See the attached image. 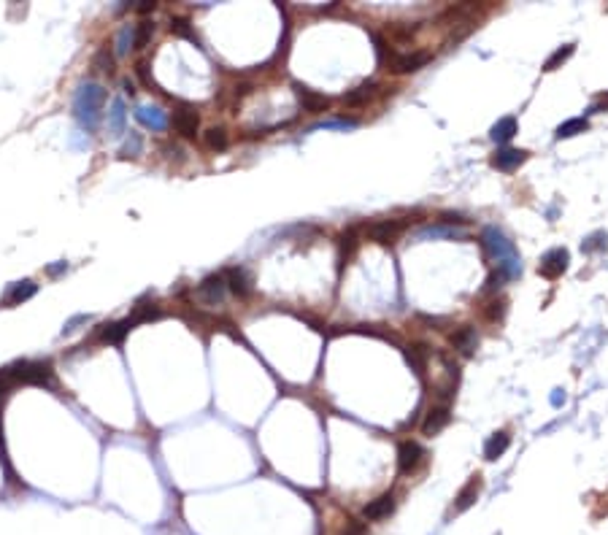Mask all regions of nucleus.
Segmentation results:
<instances>
[{
  "instance_id": "f257e3e1",
  "label": "nucleus",
  "mask_w": 608,
  "mask_h": 535,
  "mask_svg": "<svg viewBox=\"0 0 608 535\" xmlns=\"http://www.w3.org/2000/svg\"><path fill=\"white\" fill-rule=\"evenodd\" d=\"M19 384H35V387H52L54 368L46 360H22L0 370V397H8L11 389Z\"/></svg>"
},
{
  "instance_id": "f03ea898",
  "label": "nucleus",
  "mask_w": 608,
  "mask_h": 535,
  "mask_svg": "<svg viewBox=\"0 0 608 535\" xmlns=\"http://www.w3.org/2000/svg\"><path fill=\"white\" fill-rule=\"evenodd\" d=\"M103 103H105V89L101 84H82L73 95V114L82 127H87L89 133L98 130L101 124V114H103Z\"/></svg>"
},
{
  "instance_id": "7ed1b4c3",
  "label": "nucleus",
  "mask_w": 608,
  "mask_h": 535,
  "mask_svg": "<svg viewBox=\"0 0 608 535\" xmlns=\"http://www.w3.org/2000/svg\"><path fill=\"white\" fill-rule=\"evenodd\" d=\"M171 124H174V130L181 138H195L198 130H200V114L195 111V105L179 103L174 111V117H171Z\"/></svg>"
},
{
  "instance_id": "20e7f679",
  "label": "nucleus",
  "mask_w": 608,
  "mask_h": 535,
  "mask_svg": "<svg viewBox=\"0 0 608 535\" xmlns=\"http://www.w3.org/2000/svg\"><path fill=\"white\" fill-rule=\"evenodd\" d=\"M425 460H427V451L422 449L417 441H403V444L398 446V473L400 476H411V473H417Z\"/></svg>"
},
{
  "instance_id": "39448f33",
  "label": "nucleus",
  "mask_w": 608,
  "mask_h": 535,
  "mask_svg": "<svg viewBox=\"0 0 608 535\" xmlns=\"http://www.w3.org/2000/svg\"><path fill=\"white\" fill-rule=\"evenodd\" d=\"M568 262H571V252L557 246V249H549L543 257H541L538 273L543 278H560L565 271H568Z\"/></svg>"
},
{
  "instance_id": "423d86ee",
  "label": "nucleus",
  "mask_w": 608,
  "mask_h": 535,
  "mask_svg": "<svg viewBox=\"0 0 608 535\" xmlns=\"http://www.w3.org/2000/svg\"><path fill=\"white\" fill-rule=\"evenodd\" d=\"M225 290H227L225 276H209V278H203V281L198 284L195 295H198V300H200V303H206V306H216V303H222Z\"/></svg>"
},
{
  "instance_id": "0eeeda50",
  "label": "nucleus",
  "mask_w": 608,
  "mask_h": 535,
  "mask_svg": "<svg viewBox=\"0 0 608 535\" xmlns=\"http://www.w3.org/2000/svg\"><path fill=\"white\" fill-rule=\"evenodd\" d=\"M403 222H395V219H382V222H373V225L368 227V238L376 243H395L400 238V233H403Z\"/></svg>"
},
{
  "instance_id": "6e6552de",
  "label": "nucleus",
  "mask_w": 608,
  "mask_h": 535,
  "mask_svg": "<svg viewBox=\"0 0 608 535\" xmlns=\"http://www.w3.org/2000/svg\"><path fill=\"white\" fill-rule=\"evenodd\" d=\"M481 486H484V479H481V473H476V476H470V482L457 492V498H454V514H463V511H468L473 503L479 501V495H481Z\"/></svg>"
},
{
  "instance_id": "1a4fd4ad",
  "label": "nucleus",
  "mask_w": 608,
  "mask_h": 535,
  "mask_svg": "<svg viewBox=\"0 0 608 535\" xmlns=\"http://www.w3.org/2000/svg\"><path fill=\"white\" fill-rule=\"evenodd\" d=\"M449 422H452V408H449V403L433 406V408L427 411V416H425V422H422V432H425V435H438Z\"/></svg>"
},
{
  "instance_id": "9d476101",
  "label": "nucleus",
  "mask_w": 608,
  "mask_h": 535,
  "mask_svg": "<svg viewBox=\"0 0 608 535\" xmlns=\"http://www.w3.org/2000/svg\"><path fill=\"white\" fill-rule=\"evenodd\" d=\"M225 284L227 290L233 295H238V297H249V295L254 292V281H252L246 268H230L225 273Z\"/></svg>"
},
{
  "instance_id": "9b49d317",
  "label": "nucleus",
  "mask_w": 608,
  "mask_h": 535,
  "mask_svg": "<svg viewBox=\"0 0 608 535\" xmlns=\"http://www.w3.org/2000/svg\"><path fill=\"white\" fill-rule=\"evenodd\" d=\"M392 511H395V495H392V492H384V495H379L376 501H370L368 505H365L363 517L368 519V522H379V519L389 517Z\"/></svg>"
},
{
  "instance_id": "f8f14e48",
  "label": "nucleus",
  "mask_w": 608,
  "mask_h": 535,
  "mask_svg": "<svg viewBox=\"0 0 608 535\" xmlns=\"http://www.w3.org/2000/svg\"><path fill=\"white\" fill-rule=\"evenodd\" d=\"M524 160H527V152H524V149L503 146V149H498V152L492 155V168H498V171H514V168H519Z\"/></svg>"
},
{
  "instance_id": "ddd939ff",
  "label": "nucleus",
  "mask_w": 608,
  "mask_h": 535,
  "mask_svg": "<svg viewBox=\"0 0 608 535\" xmlns=\"http://www.w3.org/2000/svg\"><path fill=\"white\" fill-rule=\"evenodd\" d=\"M295 86V95H297V101H300V105L306 108V111H311V114H319V111H328V105H330V101L325 98V95H319V92H313V89H309L306 84H292Z\"/></svg>"
},
{
  "instance_id": "4468645a",
  "label": "nucleus",
  "mask_w": 608,
  "mask_h": 535,
  "mask_svg": "<svg viewBox=\"0 0 608 535\" xmlns=\"http://www.w3.org/2000/svg\"><path fill=\"white\" fill-rule=\"evenodd\" d=\"M449 344L460 352V354H465V357H470L473 352H476V346H479V335H476V330L473 328H460V330H454L452 335H449Z\"/></svg>"
},
{
  "instance_id": "2eb2a0df",
  "label": "nucleus",
  "mask_w": 608,
  "mask_h": 535,
  "mask_svg": "<svg viewBox=\"0 0 608 535\" xmlns=\"http://www.w3.org/2000/svg\"><path fill=\"white\" fill-rule=\"evenodd\" d=\"M35 292H38V284H35V281H30V278L17 281V284H11V290L6 292V297H3V306H19V303L30 300Z\"/></svg>"
},
{
  "instance_id": "dca6fc26",
  "label": "nucleus",
  "mask_w": 608,
  "mask_h": 535,
  "mask_svg": "<svg viewBox=\"0 0 608 535\" xmlns=\"http://www.w3.org/2000/svg\"><path fill=\"white\" fill-rule=\"evenodd\" d=\"M427 63H430V54L427 52H408L392 60V70H395V73H411V70L425 68Z\"/></svg>"
},
{
  "instance_id": "f3484780",
  "label": "nucleus",
  "mask_w": 608,
  "mask_h": 535,
  "mask_svg": "<svg viewBox=\"0 0 608 535\" xmlns=\"http://www.w3.org/2000/svg\"><path fill=\"white\" fill-rule=\"evenodd\" d=\"M136 328V322L127 316V319H122V322H111V325H103L101 330V341L103 344H122L124 341V335L130 333V330Z\"/></svg>"
},
{
  "instance_id": "a211bd4d",
  "label": "nucleus",
  "mask_w": 608,
  "mask_h": 535,
  "mask_svg": "<svg viewBox=\"0 0 608 535\" xmlns=\"http://www.w3.org/2000/svg\"><path fill=\"white\" fill-rule=\"evenodd\" d=\"M508 446H511V435L505 430L500 432H492L489 435V441L484 444V457L492 463V460H498V457H503L505 451H508Z\"/></svg>"
},
{
  "instance_id": "6ab92c4d",
  "label": "nucleus",
  "mask_w": 608,
  "mask_h": 535,
  "mask_svg": "<svg viewBox=\"0 0 608 535\" xmlns=\"http://www.w3.org/2000/svg\"><path fill=\"white\" fill-rule=\"evenodd\" d=\"M517 133H519V124H517L514 117H503V120H498L495 124H492V130H489L492 141H498V143H508Z\"/></svg>"
},
{
  "instance_id": "aec40b11",
  "label": "nucleus",
  "mask_w": 608,
  "mask_h": 535,
  "mask_svg": "<svg viewBox=\"0 0 608 535\" xmlns=\"http://www.w3.org/2000/svg\"><path fill=\"white\" fill-rule=\"evenodd\" d=\"M136 120L141 122V124H146V127H152V130H165V114L160 111V108H146V105H141L138 111H136Z\"/></svg>"
},
{
  "instance_id": "412c9836",
  "label": "nucleus",
  "mask_w": 608,
  "mask_h": 535,
  "mask_svg": "<svg viewBox=\"0 0 608 535\" xmlns=\"http://www.w3.org/2000/svg\"><path fill=\"white\" fill-rule=\"evenodd\" d=\"M124 117H127L124 101L117 98V101L111 103V111H108V133H111V136H122V133H124Z\"/></svg>"
},
{
  "instance_id": "4be33fe9",
  "label": "nucleus",
  "mask_w": 608,
  "mask_h": 535,
  "mask_svg": "<svg viewBox=\"0 0 608 535\" xmlns=\"http://www.w3.org/2000/svg\"><path fill=\"white\" fill-rule=\"evenodd\" d=\"M590 130V122H587V117H574V120H568V122H562L560 127H557V138L562 141V138H574V136H578V133H587Z\"/></svg>"
},
{
  "instance_id": "5701e85b",
  "label": "nucleus",
  "mask_w": 608,
  "mask_h": 535,
  "mask_svg": "<svg viewBox=\"0 0 608 535\" xmlns=\"http://www.w3.org/2000/svg\"><path fill=\"white\" fill-rule=\"evenodd\" d=\"M427 357H430L427 346L414 344V346H408V349H406V360L411 363V368L417 370L419 376H425V368H427Z\"/></svg>"
},
{
  "instance_id": "b1692460",
  "label": "nucleus",
  "mask_w": 608,
  "mask_h": 535,
  "mask_svg": "<svg viewBox=\"0 0 608 535\" xmlns=\"http://www.w3.org/2000/svg\"><path fill=\"white\" fill-rule=\"evenodd\" d=\"M574 52H576V44H565V46H560V49H557V52H552V57L543 63V70H546V73H552V70H557L560 65H565V63L574 57Z\"/></svg>"
},
{
  "instance_id": "393cba45",
  "label": "nucleus",
  "mask_w": 608,
  "mask_h": 535,
  "mask_svg": "<svg viewBox=\"0 0 608 535\" xmlns=\"http://www.w3.org/2000/svg\"><path fill=\"white\" fill-rule=\"evenodd\" d=\"M130 49H136V25H124L117 35V54L124 57Z\"/></svg>"
},
{
  "instance_id": "a878e982",
  "label": "nucleus",
  "mask_w": 608,
  "mask_h": 535,
  "mask_svg": "<svg viewBox=\"0 0 608 535\" xmlns=\"http://www.w3.org/2000/svg\"><path fill=\"white\" fill-rule=\"evenodd\" d=\"M206 143L214 152H225L227 149V130L225 127H209L206 130Z\"/></svg>"
},
{
  "instance_id": "bb28decb",
  "label": "nucleus",
  "mask_w": 608,
  "mask_h": 535,
  "mask_svg": "<svg viewBox=\"0 0 608 535\" xmlns=\"http://www.w3.org/2000/svg\"><path fill=\"white\" fill-rule=\"evenodd\" d=\"M155 35V22L143 19L141 25H136V49H143L149 44V38Z\"/></svg>"
},
{
  "instance_id": "cd10ccee",
  "label": "nucleus",
  "mask_w": 608,
  "mask_h": 535,
  "mask_svg": "<svg viewBox=\"0 0 608 535\" xmlns=\"http://www.w3.org/2000/svg\"><path fill=\"white\" fill-rule=\"evenodd\" d=\"M357 243H360L357 241V233H354V230H347L344 238H341V265L357 252Z\"/></svg>"
},
{
  "instance_id": "c85d7f7f",
  "label": "nucleus",
  "mask_w": 608,
  "mask_h": 535,
  "mask_svg": "<svg viewBox=\"0 0 608 535\" xmlns=\"http://www.w3.org/2000/svg\"><path fill=\"white\" fill-rule=\"evenodd\" d=\"M171 33L179 35V38H190V41H195V33H192V27H190V19H184V17L171 19Z\"/></svg>"
},
{
  "instance_id": "c756f323",
  "label": "nucleus",
  "mask_w": 608,
  "mask_h": 535,
  "mask_svg": "<svg viewBox=\"0 0 608 535\" xmlns=\"http://www.w3.org/2000/svg\"><path fill=\"white\" fill-rule=\"evenodd\" d=\"M370 89H373V82H368V84H360L354 92H347L344 95V101L351 105H357V103H363L365 98H370Z\"/></svg>"
},
{
  "instance_id": "7c9ffc66",
  "label": "nucleus",
  "mask_w": 608,
  "mask_h": 535,
  "mask_svg": "<svg viewBox=\"0 0 608 535\" xmlns=\"http://www.w3.org/2000/svg\"><path fill=\"white\" fill-rule=\"evenodd\" d=\"M141 152V136L138 133H130V138L124 141L122 146V157H138Z\"/></svg>"
},
{
  "instance_id": "2f4dec72",
  "label": "nucleus",
  "mask_w": 608,
  "mask_h": 535,
  "mask_svg": "<svg viewBox=\"0 0 608 535\" xmlns=\"http://www.w3.org/2000/svg\"><path fill=\"white\" fill-rule=\"evenodd\" d=\"M489 306H492V309L486 311V319H489V322H500V319H503V314H505V300H503V297H495Z\"/></svg>"
},
{
  "instance_id": "473e14b6",
  "label": "nucleus",
  "mask_w": 608,
  "mask_h": 535,
  "mask_svg": "<svg viewBox=\"0 0 608 535\" xmlns=\"http://www.w3.org/2000/svg\"><path fill=\"white\" fill-rule=\"evenodd\" d=\"M603 246H608V233H595L581 249H584V252H595V249H603Z\"/></svg>"
},
{
  "instance_id": "72a5a7b5",
  "label": "nucleus",
  "mask_w": 608,
  "mask_h": 535,
  "mask_svg": "<svg viewBox=\"0 0 608 535\" xmlns=\"http://www.w3.org/2000/svg\"><path fill=\"white\" fill-rule=\"evenodd\" d=\"M341 535H365V524L363 522H354V519H349L347 527H344V533Z\"/></svg>"
},
{
  "instance_id": "f704fd0d",
  "label": "nucleus",
  "mask_w": 608,
  "mask_h": 535,
  "mask_svg": "<svg viewBox=\"0 0 608 535\" xmlns=\"http://www.w3.org/2000/svg\"><path fill=\"white\" fill-rule=\"evenodd\" d=\"M95 65L101 70H111V54H108V49H103V52L95 57Z\"/></svg>"
},
{
  "instance_id": "c9c22d12",
  "label": "nucleus",
  "mask_w": 608,
  "mask_h": 535,
  "mask_svg": "<svg viewBox=\"0 0 608 535\" xmlns=\"http://www.w3.org/2000/svg\"><path fill=\"white\" fill-rule=\"evenodd\" d=\"M63 271H68V262H57V265H52V268H46L49 276H57V273H63Z\"/></svg>"
},
{
  "instance_id": "e433bc0d",
  "label": "nucleus",
  "mask_w": 608,
  "mask_h": 535,
  "mask_svg": "<svg viewBox=\"0 0 608 535\" xmlns=\"http://www.w3.org/2000/svg\"><path fill=\"white\" fill-rule=\"evenodd\" d=\"M603 108H608V95H600V103L592 105V111H603Z\"/></svg>"
},
{
  "instance_id": "4c0bfd02",
  "label": "nucleus",
  "mask_w": 608,
  "mask_h": 535,
  "mask_svg": "<svg viewBox=\"0 0 608 535\" xmlns=\"http://www.w3.org/2000/svg\"><path fill=\"white\" fill-rule=\"evenodd\" d=\"M138 11H141V14H146V11H155V3H149V0H143V3H141V6H138Z\"/></svg>"
}]
</instances>
